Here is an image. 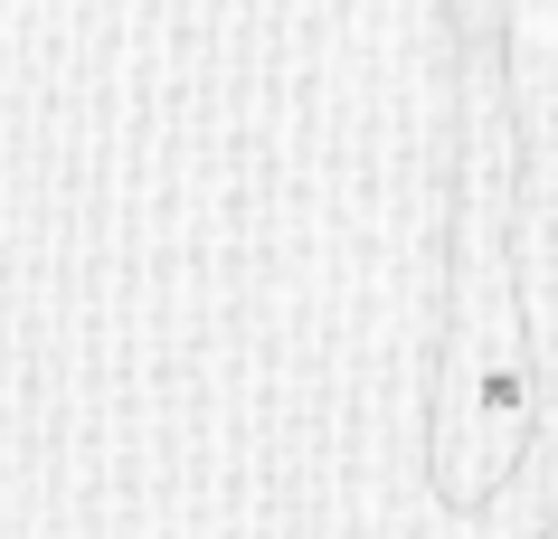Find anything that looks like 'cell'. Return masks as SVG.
<instances>
[{"instance_id":"6da1fadb","label":"cell","mask_w":558,"mask_h":539,"mask_svg":"<svg viewBox=\"0 0 558 539\" xmlns=\"http://www.w3.org/2000/svg\"><path fill=\"white\" fill-rule=\"evenodd\" d=\"M473 161L454 180V294H445V379H436V492L493 502L539 436L530 389V313L511 266V95L493 58L473 66L464 105Z\"/></svg>"}]
</instances>
